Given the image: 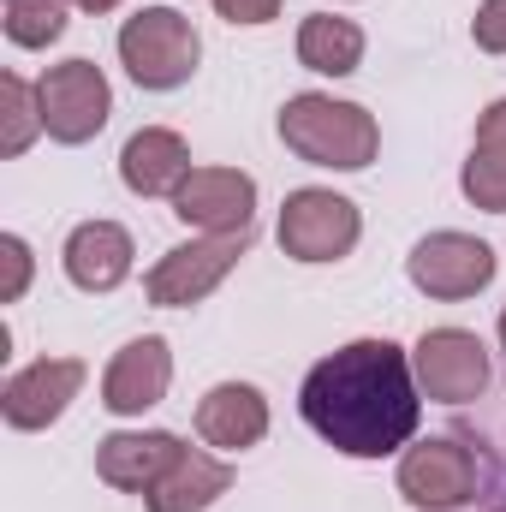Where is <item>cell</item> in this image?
I'll use <instances>...</instances> for the list:
<instances>
[{
	"label": "cell",
	"mask_w": 506,
	"mask_h": 512,
	"mask_svg": "<svg viewBox=\"0 0 506 512\" xmlns=\"http://www.w3.org/2000/svg\"><path fill=\"white\" fill-rule=\"evenodd\" d=\"M298 411L346 459H387L411 447L423 423V387L411 352H399L393 340H352L328 352L298 387Z\"/></svg>",
	"instance_id": "6da1fadb"
},
{
	"label": "cell",
	"mask_w": 506,
	"mask_h": 512,
	"mask_svg": "<svg viewBox=\"0 0 506 512\" xmlns=\"http://www.w3.org/2000/svg\"><path fill=\"white\" fill-rule=\"evenodd\" d=\"M280 143L310 161V167H334V173H358L370 167L381 149V126L370 108L358 102H334L322 90H304L280 108Z\"/></svg>",
	"instance_id": "7a4b0ae2"
},
{
	"label": "cell",
	"mask_w": 506,
	"mask_h": 512,
	"mask_svg": "<svg viewBox=\"0 0 506 512\" xmlns=\"http://www.w3.org/2000/svg\"><path fill=\"white\" fill-rule=\"evenodd\" d=\"M203 60V36L173 6H143L120 24V66L137 90H179Z\"/></svg>",
	"instance_id": "3957f363"
},
{
	"label": "cell",
	"mask_w": 506,
	"mask_h": 512,
	"mask_svg": "<svg viewBox=\"0 0 506 512\" xmlns=\"http://www.w3.org/2000/svg\"><path fill=\"white\" fill-rule=\"evenodd\" d=\"M245 251H251V233H209V239H191V245L167 251L149 274H143V292H149L155 310H191V304H203V298L239 268Z\"/></svg>",
	"instance_id": "277c9868"
},
{
	"label": "cell",
	"mask_w": 506,
	"mask_h": 512,
	"mask_svg": "<svg viewBox=\"0 0 506 512\" xmlns=\"http://www.w3.org/2000/svg\"><path fill=\"white\" fill-rule=\"evenodd\" d=\"M358 233H364L358 203L340 191H322V185L292 191L280 209V251L292 262H340V256H352Z\"/></svg>",
	"instance_id": "5b68a950"
},
{
	"label": "cell",
	"mask_w": 506,
	"mask_h": 512,
	"mask_svg": "<svg viewBox=\"0 0 506 512\" xmlns=\"http://www.w3.org/2000/svg\"><path fill=\"white\" fill-rule=\"evenodd\" d=\"M477 489H483V459L453 435H429V441L405 447V459H399V495L417 512H453L477 501Z\"/></svg>",
	"instance_id": "8992f818"
},
{
	"label": "cell",
	"mask_w": 506,
	"mask_h": 512,
	"mask_svg": "<svg viewBox=\"0 0 506 512\" xmlns=\"http://www.w3.org/2000/svg\"><path fill=\"white\" fill-rule=\"evenodd\" d=\"M36 96H42V131L54 143H90L96 131L108 126V114H114V90H108L96 60L48 66L36 78Z\"/></svg>",
	"instance_id": "52a82bcc"
},
{
	"label": "cell",
	"mask_w": 506,
	"mask_h": 512,
	"mask_svg": "<svg viewBox=\"0 0 506 512\" xmlns=\"http://www.w3.org/2000/svg\"><path fill=\"white\" fill-rule=\"evenodd\" d=\"M405 274L423 298H441V304H459V298H477L489 280H495V251L471 233H429L417 239L405 256Z\"/></svg>",
	"instance_id": "ba28073f"
},
{
	"label": "cell",
	"mask_w": 506,
	"mask_h": 512,
	"mask_svg": "<svg viewBox=\"0 0 506 512\" xmlns=\"http://www.w3.org/2000/svg\"><path fill=\"white\" fill-rule=\"evenodd\" d=\"M411 370L423 399H441V405H471L483 387H489V352L471 328H429L417 346H411Z\"/></svg>",
	"instance_id": "9c48e42d"
},
{
	"label": "cell",
	"mask_w": 506,
	"mask_h": 512,
	"mask_svg": "<svg viewBox=\"0 0 506 512\" xmlns=\"http://www.w3.org/2000/svg\"><path fill=\"white\" fill-rule=\"evenodd\" d=\"M173 215L203 233H251L256 227V179L239 167H191L173 197Z\"/></svg>",
	"instance_id": "30bf717a"
},
{
	"label": "cell",
	"mask_w": 506,
	"mask_h": 512,
	"mask_svg": "<svg viewBox=\"0 0 506 512\" xmlns=\"http://www.w3.org/2000/svg\"><path fill=\"white\" fill-rule=\"evenodd\" d=\"M84 358H36V364H24L12 382L0 387V417L12 423V429H48V423H60L66 417V405L78 399V387H84Z\"/></svg>",
	"instance_id": "8fae6325"
},
{
	"label": "cell",
	"mask_w": 506,
	"mask_h": 512,
	"mask_svg": "<svg viewBox=\"0 0 506 512\" xmlns=\"http://www.w3.org/2000/svg\"><path fill=\"white\" fill-rule=\"evenodd\" d=\"M167 387H173V352L161 334H143V340L114 352V364L102 376V405L114 417H143L149 405L167 399Z\"/></svg>",
	"instance_id": "7c38bea8"
},
{
	"label": "cell",
	"mask_w": 506,
	"mask_h": 512,
	"mask_svg": "<svg viewBox=\"0 0 506 512\" xmlns=\"http://www.w3.org/2000/svg\"><path fill=\"white\" fill-rule=\"evenodd\" d=\"M179 453H185V441L167 435V429H120V435H108V441L96 447V477H102L108 489L149 495V489L167 477V465H173Z\"/></svg>",
	"instance_id": "4fadbf2b"
},
{
	"label": "cell",
	"mask_w": 506,
	"mask_h": 512,
	"mask_svg": "<svg viewBox=\"0 0 506 512\" xmlns=\"http://www.w3.org/2000/svg\"><path fill=\"white\" fill-rule=\"evenodd\" d=\"M131 256H137V245L120 221H84V227H72L60 262L78 292H114L131 280Z\"/></svg>",
	"instance_id": "5bb4252c"
},
{
	"label": "cell",
	"mask_w": 506,
	"mask_h": 512,
	"mask_svg": "<svg viewBox=\"0 0 506 512\" xmlns=\"http://www.w3.org/2000/svg\"><path fill=\"white\" fill-rule=\"evenodd\" d=\"M120 179L137 197H179V185L191 179V149L185 137L167 126H143L120 149Z\"/></svg>",
	"instance_id": "9a60e30c"
},
{
	"label": "cell",
	"mask_w": 506,
	"mask_h": 512,
	"mask_svg": "<svg viewBox=\"0 0 506 512\" xmlns=\"http://www.w3.org/2000/svg\"><path fill=\"white\" fill-rule=\"evenodd\" d=\"M197 435L221 453H245L268 435V399L251 382H221L197 399Z\"/></svg>",
	"instance_id": "2e32d148"
},
{
	"label": "cell",
	"mask_w": 506,
	"mask_h": 512,
	"mask_svg": "<svg viewBox=\"0 0 506 512\" xmlns=\"http://www.w3.org/2000/svg\"><path fill=\"white\" fill-rule=\"evenodd\" d=\"M227 489H233V465L215 459V453H203V447H185L167 465V477L143 495V507L149 512H209Z\"/></svg>",
	"instance_id": "e0dca14e"
},
{
	"label": "cell",
	"mask_w": 506,
	"mask_h": 512,
	"mask_svg": "<svg viewBox=\"0 0 506 512\" xmlns=\"http://www.w3.org/2000/svg\"><path fill=\"white\" fill-rule=\"evenodd\" d=\"M298 66L322 78H352L364 66V30L334 12H310L298 24Z\"/></svg>",
	"instance_id": "ac0fdd59"
},
{
	"label": "cell",
	"mask_w": 506,
	"mask_h": 512,
	"mask_svg": "<svg viewBox=\"0 0 506 512\" xmlns=\"http://www.w3.org/2000/svg\"><path fill=\"white\" fill-rule=\"evenodd\" d=\"M0 155H24L42 131V96L36 84H24L18 72H0Z\"/></svg>",
	"instance_id": "d6986e66"
},
{
	"label": "cell",
	"mask_w": 506,
	"mask_h": 512,
	"mask_svg": "<svg viewBox=\"0 0 506 512\" xmlns=\"http://www.w3.org/2000/svg\"><path fill=\"white\" fill-rule=\"evenodd\" d=\"M0 24L12 36V48H48L66 36V0H6Z\"/></svg>",
	"instance_id": "ffe728a7"
},
{
	"label": "cell",
	"mask_w": 506,
	"mask_h": 512,
	"mask_svg": "<svg viewBox=\"0 0 506 512\" xmlns=\"http://www.w3.org/2000/svg\"><path fill=\"white\" fill-rule=\"evenodd\" d=\"M459 191L489 209V215H506V143H471L465 167H459Z\"/></svg>",
	"instance_id": "44dd1931"
},
{
	"label": "cell",
	"mask_w": 506,
	"mask_h": 512,
	"mask_svg": "<svg viewBox=\"0 0 506 512\" xmlns=\"http://www.w3.org/2000/svg\"><path fill=\"white\" fill-rule=\"evenodd\" d=\"M0 262H6V280H0V304H18L24 298V286H30V245L18 239V233H0Z\"/></svg>",
	"instance_id": "7402d4cb"
},
{
	"label": "cell",
	"mask_w": 506,
	"mask_h": 512,
	"mask_svg": "<svg viewBox=\"0 0 506 512\" xmlns=\"http://www.w3.org/2000/svg\"><path fill=\"white\" fill-rule=\"evenodd\" d=\"M471 36L483 54H506V0H483L471 18Z\"/></svg>",
	"instance_id": "603a6c76"
},
{
	"label": "cell",
	"mask_w": 506,
	"mask_h": 512,
	"mask_svg": "<svg viewBox=\"0 0 506 512\" xmlns=\"http://www.w3.org/2000/svg\"><path fill=\"white\" fill-rule=\"evenodd\" d=\"M215 12L227 24H268V18H280V0H215Z\"/></svg>",
	"instance_id": "cb8c5ba5"
},
{
	"label": "cell",
	"mask_w": 506,
	"mask_h": 512,
	"mask_svg": "<svg viewBox=\"0 0 506 512\" xmlns=\"http://www.w3.org/2000/svg\"><path fill=\"white\" fill-rule=\"evenodd\" d=\"M477 143H506V102H489L477 120Z\"/></svg>",
	"instance_id": "d4e9b609"
},
{
	"label": "cell",
	"mask_w": 506,
	"mask_h": 512,
	"mask_svg": "<svg viewBox=\"0 0 506 512\" xmlns=\"http://www.w3.org/2000/svg\"><path fill=\"white\" fill-rule=\"evenodd\" d=\"M66 6H78V12H114L120 0H66Z\"/></svg>",
	"instance_id": "484cf974"
},
{
	"label": "cell",
	"mask_w": 506,
	"mask_h": 512,
	"mask_svg": "<svg viewBox=\"0 0 506 512\" xmlns=\"http://www.w3.org/2000/svg\"><path fill=\"white\" fill-rule=\"evenodd\" d=\"M501 352H506V310H501Z\"/></svg>",
	"instance_id": "4316f807"
},
{
	"label": "cell",
	"mask_w": 506,
	"mask_h": 512,
	"mask_svg": "<svg viewBox=\"0 0 506 512\" xmlns=\"http://www.w3.org/2000/svg\"><path fill=\"white\" fill-rule=\"evenodd\" d=\"M495 512H506V495H501V507H495Z\"/></svg>",
	"instance_id": "83f0119b"
}]
</instances>
